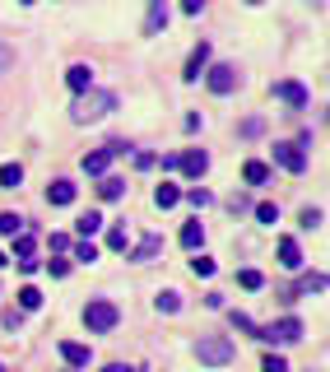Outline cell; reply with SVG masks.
I'll return each mask as SVG.
<instances>
[{
	"label": "cell",
	"instance_id": "cell-1",
	"mask_svg": "<svg viewBox=\"0 0 330 372\" xmlns=\"http://www.w3.org/2000/svg\"><path fill=\"white\" fill-rule=\"evenodd\" d=\"M112 108H116V93H107V89H84V93L75 98L70 117H75L79 126H89V121H103Z\"/></svg>",
	"mask_w": 330,
	"mask_h": 372
},
{
	"label": "cell",
	"instance_id": "cell-2",
	"mask_svg": "<svg viewBox=\"0 0 330 372\" xmlns=\"http://www.w3.org/2000/svg\"><path fill=\"white\" fill-rule=\"evenodd\" d=\"M116 321H121V312H116V303H107V298H94V303L84 307V326H89L94 335H107Z\"/></svg>",
	"mask_w": 330,
	"mask_h": 372
},
{
	"label": "cell",
	"instance_id": "cell-3",
	"mask_svg": "<svg viewBox=\"0 0 330 372\" xmlns=\"http://www.w3.org/2000/svg\"><path fill=\"white\" fill-rule=\"evenodd\" d=\"M233 340H223V335H200V344H196V358L200 363H209V368H223V363H233Z\"/></svg>",
	"mask_w": 330,
	"mask_h": 372
},
{
	"label": "cell",
	"instance_id": "cell-4",
	"mask_svg": "<svg viewBox=\"0 0 330 372\" xmlns=\"http://www.w3.org/2000/svg\"><path fill=\"white\" fill-rule=\"evenodd\" d=\"M261 340L266 344H293V340H302V321L298 316H284L275 326H261Z\"/></svg>",
	"mask_w": 330,
	"mask_h": 372
},
{
	"label": "cell",
	"instance_id": "cell-5",
	"mask_svg": "<svg viewBox=\"0 0 330 372\" xmlns=\"http://www.w3.org/2000/svg\"><path fill=\"white\" fill-rule=\"evenodd\" d=\"M205 84H209V93H233L237 89V65H209L205 70Z\"/></svg>",
	"mask_w": 330,
	"mask_h": 372
},
{
	"label": "cell",
	"instance_id": "cell-6",
	"mask_svg": "<svg viewBox=\"0 0 330 372\" xmlns=\"http://www.w3.org/2000/svg\"><path fill=\"white\" fill-rule=\"evenodd\" d=\"M116 154H126V144H103L98 154L84 158V172H89V177H107V168H112V158Z\"/></svg>",
	"mask_w": 330,
	"mask_h": 372
},
{
	"label": "cell",
	"instance_id": "cell-7",
	"mask_svg": "<svg viewBox=\"0 0 330 372\" xmlns=\"http://www.w3.org/2000/svg\"><path fill=\"white\" fill-rule=\"evenodd\" d=\"M275 163H279L284 172H302L307 168V154H302L293 140H284V144H275Z\"/></svg>",
	"mask_w": 330,
	"mask_h": 372
},
{
	"label": "cell",
	"instance_id": "cell-8",
	"mask_svg": "<svg viewBox=\"0 0 330 372\" xmlns=\"http://www.w3.org/2000/svg\"><path fill=\"white\" fill-rule=\"evenodd\" d=\"M177 168L186 172L191 182H200L205 172H209V154L205 149H186V154H177Z\"/></svg>",
	"mask_w": 330,
	"mask_h": 372
},
{
	"label": "cell",
	"instance_id": "cell-9",
	"mask_svg": "<svg viewBox=\"0 0 330 372\" xmlns=\"http://www.w3.org/2000/svg\"><path fill=\"white\" fill-rule=\"evenodd\" d=\"M56 354H61L70 368H89V363H94V349L79 344V340H61V344H56Z\"/></svg>",
	"mask_w": 330,
	"mask_h": 372
},
{
	"label": "cell",
	"instance_id": "cell-10",
	"mask_svg": "<svg viewBox=\"0 0 330 372\" xmlns=\"http://www.w3.org/2000/svg\"><path fill=\"white\" fill-rule=\"evenodd\" d=\"M205 70H209V42H200V46L186 56V70H182V79H186V84H196Z\"/></svg>",
	"mask_w": 330,
	"mask_h": 372
},
{
	"label": "cell",
	"instance_id": "cell-11",
	"mask_svg": "<svg viewBox=\"0 0 330 372\" xmlns=\"http://www.w3.org/2000/svg\"><path fill=\"white\" fill-rule=\"evenodd\" d=\"M275 98H279V103H288V108H307V89H302L298 79H284V84H275Z\"/></svg>",
	"mask_w": 330,
	"mask_h": 372
},
{
	"label": "cell",
	"instance_id": "cell-12",
	"mask_svg": "<svg viewBox=\"0 0 330 372\" xmlns=\"http://www.w3.org/2000/svg\"><path fill=\"white\" fill-rule=\"evenodd\" d=\"M168 28V0H149V19H144V33L158 37V33Z\"/></svg>",
	"mask_w": 330,
	"mask_h": 372
},
{
	"label": "cell",
	"instance_id": "cell-13",
	"mask_svg": "<svg viewBox=\"0 0 330 372\" xmlns=\"http://www.w3.org/2000/svg\"><path fill=\"white\" fill-rule=\"evenodd\" d=\"M65 84H70V89H75V93L94 89V70H89V65H84V61H79V65H70V70H65Z\"/></svg>",
	"mask_w": 330,
	"mask_h": 372
},
{
	"label": "cell",
	"instance_id": "cell-14",
	"mask_svg": "<svg viewBox=\"0 0 330 372\" xmlns=\"http://www.w3.org/2000/svg\"><path fill=\"white\" fill-rule=\"evenodd\" d=\"M15 261H19V270H37V261H33V237H28V232H19V237H15Z\"/></svg>",
	"mask_w": 330,
	"mask_h": 372
},
{
	"label": "cell",
	"instance_id": "cell-15",
	"mask_svg": "<svg viewBox=\"0 0 330 372\" xmlns=\"http://www.w3.org/2000/svg\"><path fill=\"white\" fill-rule=\"evenodd\" d=\"M279 265H284V270H298V265H302V251H298L293 237H279Z\"/></svg>",
	"mask_w": 330,
	"mask_h": 372
},
{
	"label": "cell",
	"instance_id": "cell-16",
	"mask_svg": "<svg viewBox=\"0 0 330 372\" xmlns=\"http://www.w3.org/2000/svg\"><path fill=\"white\" fill-rule=\"evenodd\" d=\"M47 201L51 205H70V201H75V182H65V177H61V182H51L47 186Z\"/></svg>",
	"mask_w": 330,
	"mask_h": 372
},
{
	"label": "cell",
	"instance_id": "cell-17",
	"mask_svg": "<svg viewBox=\"0 0 330 372\" xmlns=\"http://www.w3.org/2000/svg\"><path fill=\"white\" fill-rule=\"evenodd\" d=\"M242 182H247V186H266L270 182V168L261 163V158H252V163L242 168Z\"/></svg>",
	"mask_w": 330,
	"mask_h": 372
},
{
	"label": "cell",
	"instance_id": "cell-18",
	"mask_svg": "<svg viewBox=\"0 0 330 372\" xmlns=\"http://www.w3.org/2000/svg\"><path fill=\"white\" fill-rule=\"evenodd\" d=\"M182 247H186V251H200L205 247V223H200V219L182 228Z\"/></svg>",
	"mask_w": 330,
	"mask_h": 372
},
{
	"label": "cell",
	"instance_id": "cell-19",
	"mask_svg": "<svg viewBox=\"0 0 330 372\" xmlns=\"http://www.w3.org/2000/svg\"><path fill=\"white\" fill-rule=\"evenodd\" d=\"M158 251H163V237H158V232H149L140 247H135V256H130V261H154Z\"/></svg>",
	"mask_w": 330,
	"mask_h": 372
},
{
	"label": "cell",
	"instance_id": "cell-20",
	"mask_svg": "<svg viewBox=\"0 0 330 372\" xmlns=\"http://www.w3.org/2000/svg\"><path fill=\"white\" fill-rule=\"evenodd\" d=\"M326 289H330V275H302L293 294H326Z\"/></svg>",
	"mask_w": 330,
	"mask_h": 372
},
{
	"label": "cell",
	"instance_id": "cell-21",
	"mask_svg": "<svg viewBox=\"0 0 330 372\" xmlns=\"http://www.w3.org/2000/svg\"><path fill=\"white\" fill-rule=\"evenodd\" d=\"M177 201H182V191H177L173 182H163V186H158V191H154V205H158V210H173Z\"/></svg>",
	"mask_w": 330,
	"mask_h": 372
},
{
	"label": "cell",
	"instance_id": "cell-22",
	"mask_svg": "<svg viewBox=\"0 0 330 372\" xmlns=\"http://www.w3.org/2000/svg\"><path fill=\"white\" fill-rule=\"evenodd\" d=\"M75 228H79V237H94V232L103 228V214H98V210H89V214L75 219Z\"/></svg>",
	"mask_w": 330,
	"mask_h": 372
},
{
	"label": "cell",
	"instance_id": "cell-23",
	"mask_svg": "<svg viewBox=\"0 0 330 372\" xmlns=\"http://www.w3.org/2000/svg\"><path fill=\"white\" fill-rule=\"evenodd\" d=\"M98 196H103V201H121V196H126V182H121V177H103Z\"/></svg>",
	"mask_w": 330,
	"mask_h": 372
},
{
	"label": "cell",
	"instance_id": "cell-24",
	"mask_svg": "<svg viewBox=\"0 0 330 372\" xmlns=\"http://www.w3.org/2000/svg\"><path fill=\"white\" fill-rule=\"evenodd\" d=\"M19 182H24V168H19V163H5V168H0V186H5V191H15Z\"/></svg>",
	"mask_w": 330,
	"mask_h": 372
},
{
	"label": "cell",
	"instance_id": "cell-25",
	"mask_svg": "<svg viewBox=\"0 0 330 372\" xmlns=\"http://www.w3.org/2000/svg\"><path fill=\"white\" fill-rule=\"evenodd\" d=\"M233 330H242V335H256V340H261V326H256L247 312H233Z\"/></svg>",
	"mask_w": 330,
	"mask_h": 372
},
{
	"label": "cell",
	"instance_id": "cell-26",
	"mask_svg": "<svg viewBox=\"0 0 330 372\" xmlns=\"http://www.w3.org/2000/svg\"><path fill=\"white\" fill-rule=\"evenodd\" d=\"M24 232V219L19 214H0V237H19Z\"/></svg>",
	"mask_w": 330,
	"mask_h": 372
},
{
	"label": "cell",
	"instance_id": "cell-27",
	"mask_svg": "<svg viewBox=\"0 0 330 372\" xmlns=\"http://www.w3.org/2000/svg\"><path fill=\"white\" fill-rule=\"evenodd\" d=\"M19 307L37 312V307H42V294H37V289H19Z\"/></svg>",
	"mask_w": 330,
	"mask_h": 372
},
{
	"label": "cell",
	"instance_id": "cell-28",
	"mask_svg": "<svg viewBox=\"0 0 330 372\" xmlns=\"http://www.w3.org/2000/svg\"><path fill=\"white\" fill-rule=\"evenodd\" d=\"M237 284H242V289H261L266 275H261V270H237Z\"/></svg>",
	"mask_w": 330,
	"mask_h": 372
},
{
	"label": "cell",
	"instance_id": "cell-29",
	"mask_svg": "<svg viewBox=\"0 0 330 372\" xmlns=\"http://www.w3.org/2000/svg\"><path fill=\"white\" fill-rule=\"evenodd\" d=\"M256 219H261V223H279V205L261 201V205H256Z\"/></svg>",
	"mask_w": 330,
	"mask_h": 372
},
{
	"label": "cell",
	"instance_id": "cell-30",
	"mask_svg": "<svg viewBox=\"0 0 330 372\" xmlns=\"http://www.w3.org/2000/svg\"><path fill=\"white\" fill-rule=\"evenodd\" d=\"M186 201L196 205V210H205V205H214V196H209L205 186H191V191H186Z\"/></svg>",
	"mask_w": 330,
	"mask_h": 372
},
{
	"label": "cell",
	"instance_id": "cell-31",
	"mask_svg": "<svg viewBox=\"0 0 330 372\" xmlns=\"http://www.w3.org/2000/svg\"><path fill=\"white\" fill-rule=\"evenodd\" d=\"M75 261H84V265H94V261H98V247L89 242V237H84V242L75 247Z\"/></svg>",
	"mask_w": 330,
	"mask_h": 372
},
{
	"label": "cell",
	"instance_id": "cell-32",
	"mask_svg": "<svg viewBox=\"0 0 330 372\" xmlns=\"http://www.w3.org/2000/svg\"><path fill=\"white\" fill-rule=\"evenodd\" d=\"M191 270H196V275H200V279H209V275H214V270H219V265L209 261V256H196V261H191Z\"/></svg>",
	"mask_w": 330,
	"mask_h": 372
},
{
	"label": "cell",
	"instance_id": "cell-33",
	"mask_svg": "<svg viewBox=\"0 0 330 372\" xmlns=\"http://www.w3.org/2000/svg\"><path fill=\"white\" fill-rule=\"evenodd\" d=\"M177 307H182V294H173V289L158 294V312H177Z\"/></svg>",
	"mask_w": 330,
	"mask_h": 372
},
{
	"label": "cell",
	"instance_id": "cell-34",
	"mask_svg": "<svg viewBox=\"0 0 330 372\" xmlns=\"http://www.w3.org/2000/svg\"><path fill=\"white\" fill-rule=\"evenodd\" d=\"M261 372H288V363H284L279 354H266V363H261Z\"/></svg>",
	"mask_w": 330,
	"mask_h": 372
},
{
	"label": "cell",
	"instance_id": "cell-35",
	"mask_svg": "<svg viewBox=\"0 0 330 372\" xmlns=\"http://www.w3.org/2000/svg\"><path fill=\"white\" fill-rule=\"evenodd\" d=\"M107 247L112 251H126V228H112L107 232Z\"/></svg>",
	"mask_w": 330,
	"mask_h": 372
},
{
	"label": "cell",
	"instance_id": "cell-36",
	"mask_svg": "<svg viewBox=\"0 0 330 372\" xmlns=\"http://www.w3.org/2000/svg\"><path fill=\"white\" fill-rule=\"evenodd\" d=\"M302 228H321V210L307 205V210H302Z\"/></svg>",
	"mask_w": 330,
	"mask_h": 372
},
{
	"label": "cell",
	"instance_id": "cell-37",
	"mask_svg": "<svg viewBox=\"0 0 330 372\" xmlns=\"http://www.w3.org/2000/svg\"><path fill=\"white\" fill-rule=\"evenodd\" d=\"M228 210H233V214H247V210H252V201H247V196H242V191H237L233 201H228Z\"/></svg>",
	"mask_w": 330,
	"mask_h": 372
},
{
	"label": "cell",
	"instance_id": "cell-38",
	"mask_svg": "<svg viewBox=\"0 0 330 372\" xmlns=\"http://www.w3.org/2000/svg\"><path fill=\"white\" fill-rule=\"evenodd\" d=\"M261 130H266V121H261V117H252V121H242V135L252 140V135H261Z\"/></svg>",
	"mask_w": 330,
	"mask_h": 372
},
{
	"label": "cell",
	"instance_id": "cell-39",
	"mask_svg": "<svg viewBox=\"0 0 330 372\" xmlns=\"http://www.w3.org/2000/svg\"><path fill=\"white\" fill-rule=\"evenodd\" d=\"M10 65H15V51H10V46H0V75H5Z\"/></svg>",
	"mask_w": 330,
	"mask_h": 372
},
{
	"label": "cell",
	"instance_id": "cell-40",
	"mask_svg": "<svg viewBox=\"0 0 330 372\" xmlns=\"http://www.w3.org/2000/svg\"><path fill=\"white\" fill-rule=\"evenodd\" d=\"M182 10H186V15H200V10H205V0H182Z\"/></svg>",
	"mask_w": 330,
	"mask_h": 372
},
{
	"label": "cell",
	"instance_id": "cell-41",
	"mask_svg": "<svg viewBox=\"0 0 330 372\" xmlns=\"http://www.w3.org/2000/svg\"><path fill=\"white\" fill-rule=\"evenodd\" d=\"M103 372H135V368H126V363H107Z\"/></svg>",
	"mask_w": 330,
	"mask_h": 372
},
{
	"label": "cell",
	"instance_id": "cell-42",
	"mask_svg": "<svg viewBox=\"0 0 330 372\" xmlns=\"http://www.w3.org/2000/svg\"><path fill=\"white\" fill-rule=\"evenodd\" d=\"M5 265H10V256H5V251H0V270H5Z\"/></svg>",
	"mask_w": 330,
	"mask_h": 372
},
{
	"label": "cell",
	"instance_id": "cell-43",
	"mask_svg": "<svg viewBox=\"0 0 330 372\" xmlns=\"http://www.w3.org/2000/svg\"><path fill=\"white\" fill-rule=\"evenodd\" d=\"M24 5H37V0H24Z\"/></svg>",
	"mask_w": 330,
	"mask_h": 372
},
{
	"label": "cell",
	"instance_id": "cell-44",
	"mask_svg": "<svg viewBox=\"0 0 330 372\" xmlns=\"http://www.w3.org/2000/svg\"><path fill=\"white\" fill-rule=\"evenodd\" d=\"M0 372H5V368H0Z\"/></svg>",
	"mask_w": 330,
	"mask_h": 372
},
{
	"label": "cell",
	"instance_id": "cell-45",
	"mask_svg": "<svg viewBox=\"0 0 330 372\" xmlns=\"http://www.w3.org/2000/svg\"><path fill=\"white\" fill-rule=\"evenodd\" d=\"M252 5H256V0H252Z\"/></svg>",
	"mask_w": 330,
	"mask_h": 372
}]
</instances>
